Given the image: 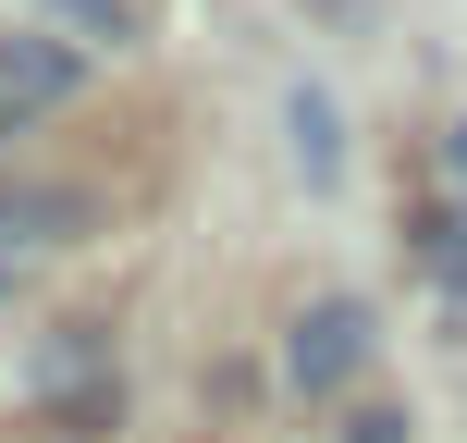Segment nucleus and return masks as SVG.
Here are the masks:
<instances>
[{
  "mask_svg": "<svg viewBox=\"0 0 467 443\" xmlns=\"http://www.w3.org/2000/svg\"><path fill=\"white\" fill-rule=\"evenodd\" d=\"M62 99H74V49L62 37H0V136H25Z\"/></svg>",
  "mask_w": 467,
  "mask_h": 443,
  "instance_id": "nucleus-1",
  "label": "nucleus"
},
{
  "mask_svg": "<svg viewBox=\"0 0 467 443\" xmlns=\"http://www.w3.org/2000/svg\"><path fill=\"white\" fill-rule=\"evenodd\" d=\"M357 357H369V308H357V296H320L296 321V382H307V395H345Z\"/></svg>",
  "mask_w": 467,
  "mask_h": 443,
  "instance_id": "nucleus-2",
  "label": "nucleus"
},
{
  "mask_svg": "<svg viewBox=\"0 0 467 443\" xmlns=\"http://www.w3.org/2000/svg\"><path fill=\"white\" fill-rule=\"evenodd\" d=\"M74 234V197H0V247H62Z\"/></svg>",
  "mask_w": 467,
  "mask_h": 443,
  "instance_id": "nucleus-3",
  "label": "nucleus"
},
{
  "mask_svg": "<svg viewBox=\"0 0 467 443\" xmlns=\"http://www.w3.org/2000/svg\"><path fill=\"white\" fill-rule=\"evenodd\" d=\"M296 161H307V185H332V99L320 87H296Z\"/></svg>",
  "mask_w": 467,
  "mask_h": 443,
  "instance_id": "nucleus-4",
  "label": "nucleus"
},
{
  "mask_svg": "<svg viewBox=\"0 0 467 443\" xmlns=\"http://www.w3.org/2000/svg\"><path fill=\"white\" fill-rule=\"evenodd\" d=\"M62 13L87 25V37H123V13H111V0H62Z\"/></svg>",
  "mask_w": 467,
  "mask_h": 443,
  "instance_id": "nucleus-5",
  "label": "nucleus"
},
{
  "mask_svg": "<svg viewBox=\"0 0 467 443\" xmlns=\"http://www.w3.org/2000/svg\"><path fill=\"white\" fill-rule=\"evenodd\" d=\"M345 443H406V419H394V406H369V419H357Z\"/></svg>",
  "mask_w": 467,
  "mask_h": 443,
  "instance_id": "nucleus-6",
  "label": "nucleus"
},
{
  "mask_svg": "<svg viewBox=\"0 0 467 443\" xmlns=\"http://www.w3.org/2000/svg\"><path fill=\"white\" fill-rule=\"evenodd\" d=\"M455 173H467V123H455Z\"/></svg>",
  "mask_w": 467,
  "mask_h": 443,
  "instance_id": "nucleus-7",
  "label": "nucleus"
}]
</instances>
